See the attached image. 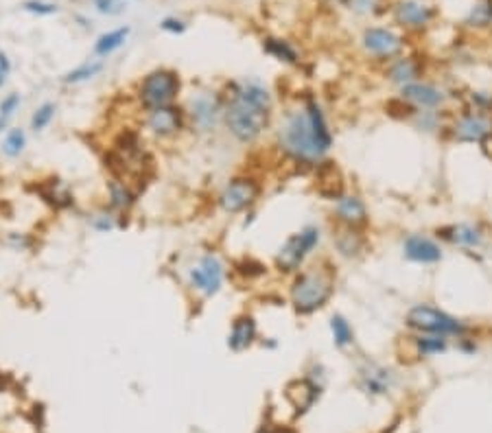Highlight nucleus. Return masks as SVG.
Returning <instances> with one entry per match:
<instances>
[{"label":"nucleus","instance_id":"3","mask_svg":"<svg viewBox=\"0 0 492 433\" xmlns=\"http://www.w3.org/2000/svg\"><path fill=\"white\" fill-rule=\"evenodd\" d=\"M333 293H335V274L326 263L302 267L295 276H291L289 305L302 317L322 311L331 302Z\"/></svg>","mask_w":492,"mask_h":433},{"label":"nucleus","instance_id":"25","mask_svg":"<svg viewBox=\"0 0 492 433\" xmlns=\"http://www.w3.org/2000/svg\"><path fill=\"white\" fill-rule=\"evenodd\" d=\"M127 37H130V27H118V29H114V31H108V33L99 35L97 42H94V47H92L94 57L105 59V57L114 55V53L125 44V42H127Z\"/></svg>","mask_w":492,"mask_h":433},{"label":"nucleus","instance_id":"45","mask_svg":"<svg viewBox=\"0 0 492 433\" xmlns=\"http://www.w3.org/2000/svg\"><path fill=\"white\" fill-rule=\"evenodd\" d=\"M488 3H490V5H492V0H488Z\"/></svg>","mask_w":492,"mask_h":433},{"label":"nucleus","instance_id":"24","mask_svg":"<svg viewBox=\"0 0 492 433\" xmlns=\"http://www.w3.org/2000/svg\"><path fill=\"white\" fill-rule=\"evenodd\" d=\"M263 51L273 57L276 61L287 63V66H297L300 63V51H297L291 42L281 37H265L263 39Z\"/></svg>","mask_w":492,"mask_h":433},{"label":"nucleus","instance_id":"6","mask_svg":"<svg viewBox=\"0 0 492 433\" xmlns=\"http://www.w3.org/2000/svg\"><path fill=\"white\" fill-rule=\"evenodd\" d=\"M319 241H322V230L317 226H305L302 230L289 234L273 256L276 272L283 276H295L305 267L307 258L317 250Z\"/></svg>","mask_w":492,"mask_h":433},{"label":"nucleus","instance_id":"16","mask_svg":"<svg viewBox=\"0 0 492 433\" xmlns=\"http://www.w3.org/2000/svg\"><path fill=\"white\" fill-rule=\"evenodd\" d=\"M402 256L416 265H436L444 258V250L433 236L410 234L402 241Z\"/></svg>","mask_w":492,"mask_h":433},{"label":"nucleus","instance_id":"8","mask_svg":"<svg viewBox=\"0 0 492 433\" xmlns=\"http://www.w3.org/2000/svg\"><path fill=\"white\" fill-rule=\"evenodd\" d=\"M184 112L188 118L190 132H197L204 136L215 134L219 127H223V92H212V90L192 92L184 103Z\"/></svg>","mask_w":492,"mask_h":433},{"label":"nucleus","instance_id":"2","mask_svg":"<svg viewBox=\"0 0 492 433\" xmlns=\"http://www.w3.org/2000/svg\"><path fill=\"white\" fill-rule=\"evenodd\" d=\"M273 121V94L259 79L230 81L223 90V129L239 145L263 138Z\"/></svg>","mask_w":492,"mask_h":433},{"label":"nucleus","instance_id":"44","mask_svg":"<svg viewBox=\"0 0 492 433\" xmlns=\"http://www.w3.org/2000/svg\"><path fill=\"white\" fill-rule=\"evenodd\" d=\"M269 433H293L291 429H276V431H269Z\"/></svg>","mask_w":492,"mask_h":433},{"label":"nucleus","instance_id":"39","mask_svg":"<svg viewBox=\"0 0 492 433\" xmlns=\"http://www.w3.org/2000/svg\"><path fill=\"white\" fill-rule=\"evenodd\" d=\"M379 5V0H346V7L357 13H370Z\"/></svg>","mask_w":492,"mask_h":433},{"label":"nucleus","instance_id":"23","mask_svg":"<svg viewBox=\"0 0 492 433\" xmlns=\"http://www.w3.org/2000/svg\"><path fill=\"white\" fill-rule=\"evenodd\" d=\"M385 77H388L390 83L398 85V90H400V88H405V85L420 81L422 66L414 57H396L394 61H390L388 71H385Z\"/></svg>","mask_w":492,"mask_h":433},{"label":"nucleus","instance_id":"40","mask_svg":"<svg viewBox=\"0 0 492 433\" xmlns=\"http://www.w3.org/2000/svg\"><path fill=\"white\" fill-rule=\"evenodd\" d=\"M7 245L16 252H25L31 248V241L27 239V234H18V232H11L9 239H7Z\"/></svg>","mask_w":492,"mask_h":433},{"label":"nucleus","instance_id":"12","mask_svg":"<svg viewBox=\"0 0 492 433\" xmlns=\"http://www.w3.org/2000/svg\"><path fill=\"white\" fill-rule=\"evenodd\" d=\"M451 136L462 145H481L492 134V114L479 110H462L451 123Z\"/></svg>","mask_w":492,"mask_h":433},{"label":"nucleus","instance_id":"43","mask_svg":"<svg viewBox=\"0 0 492 433\" xmlns=\"http://www.w3.org/2000/svg\"><path fill=\"white\" fill-rule=\"evenodd\" d=\"M7 123H9L7 118H3V116H0V132H3V129L7 127Z\"/></svg>","mask_w":492,"mask_h":433},{"label":"nucleus","instance_id":"32","mask_svg":"<svg viewBox=\"0 0 492 433\" xmlns=\"http://www.w3.org/2000/svg\"><path fill=\"white\" fill-rule=\"evenodd\" d=\"M25 149H27V134H25V129H20V127L9 129L5 140H3V154L7 158H20V156L25 154Z\"/></svg>","mask_w":492,"mask_h":433},{"label":"nucleus","instance_id":"21","mask_svg":"<svg viewBox=\"0 0 492 433\" xmlns=\"http://www.w3.org/2000/svg\"><path fill=\"white\" fill-rule=\"evenodd\" d=\"M319 392H322V385H317L315 379L311 377L295 379L287 385V401L293 405L297 414H305V411H309L313 403L319 398Z\"/></svg>","mask_w":492,"mask_h":433},{"label":"nucleus","instance_id":"22","mask_svg":"<svg viewBox=\"0 0 492 433\" xmlns=\"http://www.w3.org/2000/svg\"><path fill=\"white\" fill-rule=\"evenodd\" d=\"M333 248L341 258H359L366 250V236L357 228L339 226L333 232Z\"/></svg>","mask_w":492,"mask_h":433},{"label":"nucleus","instance_id":"37","mask_svg":"<svg viewBox=\"0 0 492 433\" xmlns=\"http://www.w3.org/2000/svg\"><path fill=\"white\" fill-rule=\"evenodd\" d=\"M160 29L166 31V33H171V35H182L188 29V25L184 23L182 18H164L162 23H160Z\"/></svg>","mask_w":492,"mask_h":433},{"label":"nucleus","instance_id":"4","mask_svg":"<svg viewBox=\"0 0 492 433\" xmlns=\"http://www.w3.org/2000/svg\"><path fill=\"white\" fill-rule=\"evenodd\" d=\"M182 94V77L173 68L149 71L136 85V103L142 112L176 105Z\"/></svg>","mask_w":492,"mask_h":433},{"label":"nucleus","instance_id":"29","mask_svg":"<svg viewBox=\"0 0 492 433\" xmlns=\"http://www.w3.org/2000/svg\"><path fill=\"white\" fill-rule=\"evenodd\" d=\"M414 348L418 357H438L448 350V337L440 335H418L414 337Z\"/></svg>","mask_w":492,"mask_h":433},{"label":"nucleus","instance_id":"28","mask_svg":"<svg viewBox=\"0 0 492 433\" xmlns=\"http://www.w3.org/2000/svg\"><path fill=\"white\" fill-rule=\"evenodd\" d=\"M121 219H123V214L114 212L110 206H105V208H99V210H94V212L90 214L88 224H90V228H92L94 232H99V234H110V232L123 228V221H121Z\"/></svg>","mask_w":492,"mask_h":433},{"label":"nucleus","instance_id":"41","mask_svg":"<svg viewBox=\"0 0 492 433\" xmlns=\"http://www.w3.org/2000/svg\"><path fill=\"white\" fill-rule=\"evenodd\" d=\"M9 75H11V61H9L7 53L0 51V90H3V85L7 83Z\"/></svg>","mask_w":492,"mask_h":433},{"label":"nucleus","instance_id":"11","mask_svg":"<svg viewBox=\"0 0 492 433\" xmlns=\"http://www.w3.org/2000/svg\"><path fill=\"white\" fill-rule=\"evenodd\" d=\"M361 49L368 57L379 61H394L405 51V37L394 29L368 27L361 35Z\"/></svg>","mask_w":492,"mask_h":433},{"label":"nucleus","instance_id":"10","mask_svg":"<svg viewBox=\"0 0 492 433\" xmlns=\"http://www.w3.org/2000/svg\"><path fill=\"white\" fill-rule=\"evenodd\" d=\"M142 129L156 140H173L188 129L184 105H166L142 114Z\"/></svg>","mask_w":492,"mask_h":433},{"label":"nucleus","instance_id":"34","mask_svg":"<svg viewBox=\"0 0 492 433\" xmlns=\"http://www.w3.org/2000/svg\"><path fill=\"white\" fill-rule=\"evenodd\" d=\"M20 105H23V97H20L18 92H11V94L3 97V101H0V116L9 121L20 110Z\"/></svg>","mask_w":492,"mask_h":433},{"label":"nucleus","instance_id":"27","mask_svg":"<svg viewBox=\"0 0 492 433\" xmlns=\"http://www.w3.org/2000/svg\"><path fill=\"white\" fill-rule=\"evenodd\" d=\"M103 66H105V63H103V59H99V57L88 59V61L79 63V66H75L73 71L63 73L61 83H66V85H81V83H88V81H92L94 77H99V75H101Z\"/></svg>","mask_w":492,"mask_h":433},{"label":"nucleus","instance_id":"36","mask_svg":"<svg viewBox=\"0 0 492 433\" xmlns=\"http://www.w3.org/2000/svg\"><path fill=\"white\" fill-rule=\"evenodd\" d=\"M468 101H470V110H479V112H492V94L488 92H470L468 94Z\"/></svg>","mask_w":492,"mask_h":433},{"label":"nucleus","instance_id":"20","mask_svg":"<svg viewBox=\"0 0 492 433\" xmlns=\"http://www.w3.org/2000/svg\"><path fill=\"white\" fill-rule=\"evenodd\" d=\"M105 197H108V206L118 214H130L132 208L138 204V193L134 190L132 182L118 176L105 182Z\"/></svg>","mask_w":492,"mask_h":433},{"label":"nucleus","instance_id":"5","mask_svg":"<svg viewBox=\"0 0 492 433\" xmlns=\"http://www.w3.org/2000/svg\"><path fill=\"white\" fill-rule=\"evenodd\" d=\"M405 327L418 335H440V337H466L470 331L462 319L446 313L433 305H414L405 313Z\"/></svg>","mask_w":492,"mask_h":433},{"label":"nucleus","instance_id":"13","mask_svg":"<svg viewBox=\"0 0 492 433\" xmlns=\"http://www.w3.org/2000/svg\"><path fill=\"white\" fill-rule=\"evenodd\" d=\"M398 99L410 107V110L416 112H438L446 105L448 94L444 88L429 81H414L410 85H405L398 92Z\"/></svg>","mask_w":492,"mask_h":433},{"label":"nucleus","instance_id":"33","mask_svg":"<svg viewBox=\"0 0 492 433\" xmlns=\"http://www.w3.org/2000/svg\"><path fill=\"white\" fill-rule=\"evenodd\" d=\"M466 25L470 27H490L492 25V5L490 3H481L477 7L470 9Z\"/></svg>","mask_w":492,"mask_h":433},{"label":"nucleus","instance_id":"42","mask_svg":"<svg viewBox=\"0 0 492 433\" xmlns=\"http://www.w3.org/2000/svg\"><path fill=\"white\" fill-rule=\"evenodd\" d=\"M481 151H484V156L492 162V134L481 142Z\"/></svg>","mask_w":492,"mask_h":433},{"label":"nucleus","instance_id":"31","mask_svg":"<svg viewBox=\"0 0 492 433\" xmlns=\"http://www.w3.org/2000/svg\"><path fill=\"white\" fill-rule=\"evenodd\" d=\"M55 114H57V103H53V101L39 103L33 110V114H31V129L35 134L47 132V129L51 127V123L55 121Z\"/></svg>","mask_w":492,"mask_h":433},{"label":"nucleus","instance_id":"7","mask_svg":"<svg viewBox=\"0 0 492 433\" xmlns=\"http://www.w3.org/2000/svg\"><path fill=\"white\" fill-rule=\"evenodd\" d=\"M228 267L217 252H204L186 267V285L202 300L219 295L226 285Z\"/></svg>","mask_w":492,"mask_h":433},{"label":"nucleus","instance_id":"18","mask_svg":"<svg viewBox=\"0 0 492 433\" xmlns=\"http://www.w3.org/2000/svg\"><path fill=\"white\" fill-rule=\"evenodd\" d=\"M256 341H259V322H256L252 313H239L230 324V331L226 337L228 348L234 355H241L250 350Z\"/></svg>","mask_w":492,"mask_h":433},{"label":"nucleus","instance_id":"26","mask_svg":"<svg viewBox=\"0 0 492 433\" xmlns=\"http://www.w3.org/2000/svg\"><path fill=\"white\" fill-rule=\"evenodd\" d=\"M328 329H331V337H333L335 348L346 350L355 343V329H352V324H350V319L346 315L333 313L331 322H328Z\"/></svg>","mask_w":492,"mask_h":433},{"label":"nucleus","instance_id":"38","mask_svg":"<svg viewBox=\"0 0 492 433\" xmlns=\"http://www.w3.org/2000/svg\"><path fill=\"white\" fill-rule=\"evenodd\" d=\"M92 5L103 16H116L121 13V0H92Z\"/></svg>","mask_w":492,"mask_h":433},{"label":"nucleus","instance_id":"19","mask_svg":"<svg viewBox=\"0 0 492 433\" xmlns=\"http://www.w3.org/2000/svg\"><path fill=\"white\" fill-rule=\"evenodd\" d=\"M394 20L410 31H420L431 25L433 9L422 0H398L394 5Z\"/></svg>","mask_w":492,"mask_h":433},{"label":"nucleus","instance_id":"14","mask_svg":"<svg viewBox=\"0 0 492 433\" xmlns=\"http://www.w3.org/2000/svg\"><path fill=\"white\" fill-rule=\"evenodd\" d=\"M359 387L370 396H383L388 394L396 383V374L392 367L383 365L374 359H363L357 367Z\"/></svg>","mask_w":492,"mask_h":433},{"label":"nucleus","instance_id":"30","mask_svg":"<svg viewBox=\"0 0 492 433\" xmlns=\"http://www.w3.org/2000/svg\"><path fill=\"white\" fill-rule=\"evenodd\" d=\"M44 197H47L55 208H59V210L70 208V206L75 204V195L70 193L68 184H66V182H61V180H55V178L47 184Z\"/></svg>","mask_w":492,"mask_h":433},{"label":"nucleus","instance_id":"1","mask_svg":"<svg viewBox=\"0 0 492 433\" xmlns=\"http://www.w3.org/2000/svg\"><path fill=\"white\" fill-rule=\"evenodd\" d=\"M333 142V129L315 94H305L295 107L283 112L276 127V149L297 166H322Z\"/></svg>","mask_w":492,"mask_h":433},{"label":"nucleus","instance_id":"17","mask_svg":"<svg viewBox=\"0 0 492 433\" xmlns=\"http://www.w3.org/2000/svg\"><path fill=\"white\" fill-rule=\"evenodd\" d=\"M438 236L444 239L446 243H451L453 248L460 250H481L486 243V232L479 224L473 221H460V224H451L438 230Z\"/></svg>","mask_w":492,"mask_h":433},{"label":"nucleus","instance_id":"15","mask_svg":"<svg viewBox=\"0 0 492 433\" xmlns=\"http://www.w3.org/2000/svg\"><path fill=\"white\" fill-rule=\"evenodd\" d=\"M333 216L339 226L361 230L370 221V210H368V204L363 202L361 195L344 193L333 202Z\"/></svg>","mask_w":492,"mask_h":433},{"label":"nucleus","instance_id":"35","mask_svg":"<svg viewBox=\"0 0 492 433\" xmlns=\"http://www.w3.org/2000/svg\"><path fill=\"white\" fill-rule=\"evenodd\" d=\"M23 7H25V11L35 13V16H53V13H57V5L44 3V0H27Z\"/></svg>","mask_w":492,"mask_h":433},{"label":"nucleus","instance_id":"9","mask_svg":"<svg viewBox=\"0 0 492 433\" xmlns=\"http://www.w3.org/2000/svg\"><path fill=\"white\" fill-rule=\"evenodd\" d=\"M263 195V184L254 176H234L230 178L217 195V208L223 214H243L259 204Z\"/></svg>","mask_w":492,"mask_h":433}]
</instances>
